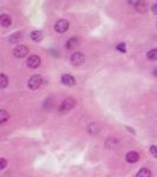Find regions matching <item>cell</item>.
Masks as SVG:
<instances>
[{
    "label": "cell",
    "mask_w": 157,
    "mask_h": 177,
    "mask_svg": "<svg viewBox=\"0 0 157 177\" xmlns=\"http://www.w3.org/2000/svg\"><path fill=\"white\" fill-rule=\"evenodd\" d=\"M60 82H61V84H64L66 86H76V84H77L76 78L70 73H64L60 77Z\"/></svg>",
    "instance_id": "8"
},
{
    "label": "cell",
    "mask_w": 157,
    "mask_h": 177,
    "mask_svg": "<svg viewBox=\"0 0 157 177\" xmlns=\"http://www.w3.org/2000/svg\"><path fill=\"white\" fill-rule=\"evenodd\" d=\"M41 64V59L39 56H36V54H32L27 58L26 60V65L29 66L30 69H38Z\"/></svg>",
    "instance_id": "6"
},
{
    "label": "cell",
    "mask_w": 157,
    "mask_h": 177,
    "mask_svg": "<svg viewBox=\"0 0 157 177\" xmlns=\"http://www.w3.org/2000/svg\"><path fill=\"white\" fill-rule=\"evenodd\" d=\"M116 50L121 53H125L126 52V45H125V43H119L116 45Z\"/></svg>",
    "instance_id": "18"
},
{
    "label": "cell",
    "mask_w": 157,
    "mask_h": 177,
    "mask_svg": "<svg viewBox=\"0 0 157 177\" xmlns=\"http://www.w3.org/2000/svg\"><path fill=\"white\" fill-rule=\"evenodd\" d=\"M8 84V78L5 73H1L0 75V88H5Z\"/></svg>",
    "instance_id": "17"
},
{
    "label": "cell",
    "mask_w": 157,
    "mask_h": 177,
    "mask_svg": "<svg viewBox=\"0 0 157 177\" xmlns=\"http://www.w3.org/2000/svg\"><path fill=\"white\" fill-rule=\"evenodd\" d=\"M136 177H151V171L149 169H147V168H142L136 174Z\"/></svg>",
    "instance_id": "16"
},
{
    "label": "cell",
    "mask_w": 157,
    "mask_h": 177,
    "mask_svg": "<svg viewBox=\"0 0 157 177\" xmlns=\"http://www.w3.org/2000/svg\"><path fill=\"white\" fill-rule=\"evenodd\" d=\"M151 12H152L154 14H156V15H157V1L151 6Z\"/></svg>",
    "instance_id": "22"
},
{
    "label": "cell",
    "mask_w": 157,
    "mask_h": 177,
    "mask_svg": "<svg viewBox=\"0 0 157 177\" xmlns=\"http://www.w3.org/2000/svg\"><path fill=\"white\" fill-rule=\"evenodd\" d=\"M135 10H136L138 13H145L148 11V4L145 0H138L137 4L135 5Z\"/></svg>",
    "instance_id": "10"
},
{
    "label": "cell",
    "mask_w": 157,
    "mask_h": 177,
    "mask_svg": "<svg viewBox=\"0 0 157 177\" xmlns=\"http://www.w3.org/2000/svg\"><path fill=\"white\" fill-rule=\"evenodd\" d=\"M8 118H10L8 114L5 111V110H1V111H0V122H1V123H5Z\"/></svg>",
    "instance_id": "19"
},
{
    "label": "cell",
    "mask_w": 157,
    "mask_h": 177,
    "mask_svg": "<svg viewBox=\"0 0 157 177\" xmlns=\"http://www.w3.org/2000/svg\"><path fill=\"white\" fill-rule=\"evenodd\" d=\"M79 45H80V38L79 37H71L70 39L66 40L65 49L69 51H72V50H76Z\"/></svg>",
    "instance_id": "4"
},
{
    "label": "cell",
    "mask_w": 157,
    "mask_h": 177,
    "mask_svg": "<svg viewBox=\"0 0 157 177\" xmlns=\"http://www.w3.org/2000/svg\"><path fill=\"white\" fill-rule=\"evenodd\" d=\"M29 53H30V50H29V47L25 46V45H18V46H15V49L13 50V54H14L17 58H24V57H26Z\"/></svg>",
    "instance_id": "7"
},
{
    "label": "cell",
    "mask_w": 157,
    "mask_h": 177,
    "mask_svg": "<svg viewBox=\"0 0 157 177\" xmlns=\"http://www.w3.org/2000/svg\"><path fill=\"white\" fill-rule=\"evenodd\" d=\"M41 84H43V77L40 75H33L29 79V83H27L29 88H30V90H32V91L38 90V88L41 86Z\"/></svg>",
    "instance_id": "2"
},
{
    "label": "cell",
    "mask_w": 157,
    "mask_h": 177,
    "mask_svg": "<svg viewBox=\"0 0 157 177\" xmlns=\"http://www.w3.org/2000/svg\"><path fill=\"white\" fill-rule=\"evenodd\" d=\"M126 129L129 130V132H131V134H133V135H135V131H133V129H131V128H129V126H126Z\"/></svg>",
    "instance_id": "25"
},
{
    "label": "cell",
    "mask_w": 157,
    "mask_h": 177,
    "mask_svg": "<svg viewBox=\"0 0 157 177\" xmlns=\"http://www.w3.org/2000/svg\"><path fill=\"white\" fill-rule=\"evenodd\" d=\"M150 153L154 157H157V146L156 145H151L150 146Z\"/></svg>",
    "instance_id": "20"
},
{
    "label": "cell",
    "mask_w": 157,
    "mask_h": 177,
    "mask_svg": "<svg viewBox=\"0 0 157 177\" xmlns=\"http://www.w3.org/2000/svg\"><path fill=\"white\" fill-rule=\"evenodd\" d=\"M151 73H152V76H154L155 78H157V66H156V68H154V69H152Z\"/></svg>",
    "instance_id": "23"
},
{
    "label": "cell",
    "mask_w": 157,
    "mask_h": 177,
    "mask_svg": "<svg viewBox=\"0 0 157 177\" xmlns=\"http://www.w3.org/2000/svg\"><path fill=\"white\" fill-rule=\"evenodd\" d=\"M76 100L73 98H66L61 102L60 104V107H59V111L61 114H65V112H69L70 110H72L75 106H76Z\"/></svg>",
    "instance_id": "3"
},
{
    "label": "cell",
    "mask_w": 157,
    "mask_h": 177,
    "mask_svg": "<svg viewBox=\"0 0 157 177\" xmlns=\"http://www.w3.org/2000/svg\"><path fill=\"white\" fill-rule=\"evenodd\" d=\"M85 54L83 52H73L70 57V61L72 65H82L84 61H85Z\"/></svg>",
    "instance_id": "5"
},
{
    "label": "cell",
    "mask_w": 157,
    "mask_h": 177,
    "mask_svg": "<svg viewBox=\"0 0 157 177\" xmlns=\"http://www.w3.org/2000/svg\"><path fill=\"white\" fill-rule=\"evenodd\" d=\"M22 39V33L21 32H14L8 37V41L11 44H19V41Z\"/></svg>",
    "instance_id": "13"
},
{
    "label": "cell",
    "mask_w": 157,
    "mask_h": 177,
    "mask_svg": "<svg viewBox=\"0 0 157 177\" xmlns=\"http://www.w3.org/2000/svg\"><path fill=\"white\" fill-rule=\"evenodd\" d=\"M125 158H126V161H128L129 163H136V162L140 161V155H138L136 151H129V152L126 153Z\"/></svg>",
    "instance_id": "11"
},
{
    "label": "cell",
    "mask_w": 157,
    "mask_h": 177,
    "mask_svg": "<svg viewBox=\"0 0 157 177\" xmlns=\"http://www.w3.org/2000/svg\"><path fill=\"white\" fill-rule=\"evenodd\" d=\"M147 58L151 61H156L157 60V49H151L147 52Z\"/></svg>",
    "instance_id": "15"
},
{
    "label": "cell",
    "mask_w": 157,
    "mask_h": 177,
    "mask_svg": "<svg viewBox=\"0 0 157 177\" xmlns=\"http://www.w3.org/2000/svg\"><path fill=\"white\" fill-rule=\"evenodd\" d=\"M53 29H54V31L57 33H60V34L65 33L67 30L70 29L69 20H66V19H59V20H57L56 23H54V25H53Z\"/></svg>",
    "instance_id": "1"
},
{
    "label": "cell",
    "mask_w": 157,
    "mask_h": 177,
    "mask_svg": "<svg viewBox=\"0 0 157 177\" xmlns=\"http://www.w3.org/2000/svg\"><path fill=\"white\" fill-rule=\"evenodd\" d=\"M0 25H1L4 29L10 27L12 25V17L10 14L1 13V14H0Z\"/></svg>",
    "instance_id": "9"
},
{
    "label": "cell",
    "mask_w": 157,
    "mask_h": 177,
    "mask_svg": "<svg viewBox=\"0 0 157 177\" xmlns=\"http://www.w3.org/2000/svg\"><path fill=\"white\" fill-rule=\"evenodd\" d=\"M30 38H31L33 41L39 43V41H41L43 38H44V33H43L41 31H39V30H34V31H32V32L30 33Z\"/></svg>",
    "instance_id": "12"
},
{
    "label": "cell",
    "mask_w": 157,
    "mask_h": 177,
    "mask_svg": "<svg viewBox=\"0 0 157 177\" xmlns=\"http://www.w3.org/2000/svg\"><path fill=\"white\" fill-rule=\"evenodd\" d=\"M87 132L89 134H91V135H95V134H98V131H99V126L97 123H91V124H89L87 128H86Z\"/></svg>",
    "instance_id": "14"
},
{
    "label": "cell",
    "mask_w": 157,
    "mask_h": 177,
    "mask_svg": "<svg viewBox=\"0 0 157 177\" xmlns=\"http://www.w3.org/2000/svg\"><path fill=\"white\" fill-rule=\"evenodd\" d=\"M6 164H7V162H6V160L5 158H0V169H5L6 168Z\"/></svg>",
    "instance_id": "21"
},
{
    "label": "cell",
    "mask_w": 157,
    "mask_h": 177,
    "mask_svg": "<svg viewBox=\"0 0 157 177\" xmlns=\"http://www.w3.org/2000/svg\"><path fill=\"white\" fill-rule=\"evenodd\" d=\"M137 1H138V0H128V3H129L130 5H133V6L137 4Z\"/></svg>",
    "instance_id": "24"
}]
</instances>
